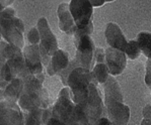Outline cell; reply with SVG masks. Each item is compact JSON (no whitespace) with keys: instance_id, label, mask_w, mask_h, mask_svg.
I'll use <instances>...</instances> for the list:
<instances>
[{"instance_id":"16","label":"cell","mask_w":151,"mask_h":125,"mask_svg":"<svg viewBox=\"0 0 151 125\" xmlns=\"http://www.w3.org/2000/svg\"><path fill=\"white\" fill-rule=\"evenodd\" d=\"M71 60L69 59V54L64 50H59L52 55V59L47 67V73L49 76H60L67 67L69 66Z\"/></svg>"},{"instance_id":"14","label":"cell","mask_w":151,"mask_h":125,"mask_svg":"<svg viewBox=\"0 0 151 125\" xmlns=\"http://www.w3.org/2000/svg\"><path fill=\"white\" fill-rule=\"evenodd\" d=\"M25 60V64L31 72L32 75H39L43 73L44 65L42 62L41 53H40V45H25L22 50Z\"/></svg>"},{"instance_id":"8","label":"cell","mask_w":151,"mask_h":125,"mask_svg":"<svg viewBox=\"0 0 151 125\" xmlns=\"http://www.w3.org/2000/svg\"><path fill=\"white\" fill-rule=\"evenodd\" d=\"M71 14L77 28L82 29L92 21L93 7L87 0H71L69 2Z\"/></svg>"},{"instance_id":"27","label":"cell","mask_w":151,"mask_h":125,"mask_svg":"<svg viewBox=\"0 0 151 125\" xmlns=\"http://www.w3.org/2000/svg\"><path fill=\"white\" fill-rule=\"evenodd\" d=\"M145 70V84L147 85V87L151 88V60L146 61Z\"/></svg>"},{"instance_id":"20","label":"cell","mask_w":151,"mask_h":125,"mask_svg":"<svg viewBox=\"0 0 151 125\" xmlns=\"http://www.w3.org/2000/svg\"><path fill=\"white\" fill-rule=\"evenodd\" d=\"M136 40L138 41L141 53L147 57L148 60H151V32L141 31L137 36Z\"/></svg>"},{"instance_id":"4","label":"cell","mask_w":151,"mask_h":125,"mask_svg":"<svg viewBox=\"0 0 151 125\" xmlns=\"http://www.w3.org/2000/svg\"><path fill=\"white\" fill-rule=\"evenodd\" d=\"M0 62H5L12 74L13 79L19 78L24 80L27 76L32 75L25 64L24 52L20 48L9 45L4 39H1Z\"/></svg>"},{"instance_id":"21","label":"cell","mask_w":151,"mask_h":125,"mask_svg":"<svg viewBox=\"0 0 151 125\" xmlns=\"http://www.w3.org/2000/svg\"><path fill=\"white\" fill-rule=\"evenodd\" d=\"M91 73L99 84H104L111 76L110 70H109L106 64H96V66L91 70Z\"/></svg>"},{"instance_id":"18","label":"cell","mask_w":151,"mask_h":125,"mask_svg":"<svg viewBox=\"0 0 151 125\" xmlns=\"http://www.w3.org/2000/svg\"><path fill=\"white\" fill-rule=\"evenodd\" d=\"M52 116V107L47 109H36L31 112L24 113L25 125H47L49 119Z\"/></svg>"},{"instance_id":"13","label":"cell","mask_w":151,"mask_h":125,"mask_svg":"<svg viewBox=\"0 0 151 125\" xmlns=\"http://www.w3.org/2000/svg\"><path fill=\"white\" fill-rule=\"evenodd\" d=\"M104 38L111 48L125 52L128 45L124 32L116 22H109L104 29Z\"/></svg>"},{"instance_id":"29","label":"cell","mask_w":151,"mask_h":125,"mask_svg":"<svg viewBox=\"0 0 151 125\" xmlns=\"http://www.w3.org/2000/svg\"><path fill=\"white\" fill-rule=\"evenodd\" d=\"M142 115H143V119L151 120V105L150 104H146V105L143 107Z\"/></svg>"},{"instance_id":"1","label":"cell","mask_w":151,"mask_h":125,"mask_svg":"<svg viewBox=\"0 0 151 125\" xmlns=\"http://www.w3.org/2000/svg\"><path fill=\"white\" fill-rule=\"evenodd\" d=\"M50 98L43 83L35 75L24 79V89L17 104L22 112L27 113L36 109H47L50 107Z\"/></svg>"},{"instance_id":"6","label":"cell","mask_w":151,"mask_h":125,"mask_svg":"<svg viewBox=\"0 0 151 125\" xmlns=\"http://www.w3.org/2000/svg\"><path fill=\"white\" fill-rule=\"evenodd\" d=\"M92 83H99L93 78L91 71L83 68H76L71 72L67 80V87L70 89L72 99L77 105L86 99L88 90Z\"/></svg>"},{"instance_id":"31","label":"cell","mask_w":151,"mask_h":125,"mask_svg":"<svg viewBox=\"0 0 151 125\" xmlns=\"http://www.w3.org/2000/svg\"><path fill=\"white\" fill-rule=\"evenodd\" d=\"M96 125H111V123L110 119L106 116H104V117H101V119L97 121Z\"/></svg>"},{"instance_id":"33","label":"cell","mask_w":151,"mask_h":125,"mask_svg":"<svg viewBox=\"0 0 151 125\" xmlns=\"http://www.w3.org/2000/svg\"><path fill=\"white\" fill-rule=\"evenodd\" d=\"M36 77L41 83H44V81H45V75H44V73H41V74H39V75H36Z\"/></svg>"},{"instance_id":"22","label":"cell","mask_w":151,"mask_h":125,"mask_svg":"<svg viewBox=\"0 0 151 125\" xmlns=\"http://www.w3.org/2000/svg\"><path fill=\"white\" fill-rule=\"evenodd\" d=\"M125 54H126L127 58L129 60H136L137 58H139V55L141 54V50L139 47V43L136 39H131V40L128 41V45L125 50Z\"/></svg>"},{"instance_id":"2","label":"cell","mask_w":151,"mask_h":125,"mask_svg":"<svg viewBox=\"0 0 151 125\" xmlns=\"http://www.w3.org/2000/svg\"><path fill=\"white\" fill-rule=\"evenodd\" d=\"M97 85L96 83H92L86 99L76 105L78 118L84 125H96L101 117L106 116L104 101Z\"/></svg>"},{"instance_id":"11","label":"cell","mask_w":151,"mask_h":125,"mask_svg":"<svg viewBox=\"0 0 151 125\" xmlns=\"http://www.w3.org/2000/svg\"><path fill=\"white\" fill-rule=\"evenodd\" d=\"M37 28L40 33L41 45L46 48L48 54L52 57L59 48H58V39L53 33L48 20L45 17H41L37 22Z\"/></svg>"},{"instance_id":"34","label":"cell","mask_w":151,"mask_h":125,"mask_svg":"<svg viewBox=\"0 0 151 125\" xmlns=\"http://www.w3.org/2000/svg\"><path fill=\"white\" fill-rule=\"evenodd\" d=\"M140 125H151V120H149V119H143L142 121H141Z\"/></svg>"},{"instance_id":"3","label":"cell","mask_w":151,"mask_h":125,"mask_svg":"<svg viewBox=\"0 0 151 125\" xmlns=\"http://www.w3.org/2000/svg\"><path fill=\"white\" fill-rule=\"evenodd\" d=\"M0 23H1L2 39L14 47L24 48V25L20 18L16 16V10L12 7H7L0 11Z\"/></svg>"},{"instance_id":"15","label":"cell","mask_w":151,"mask_h":125,"mask_svg":"<svg viewBox=\"0 0 151 125\" xmlns=\"http://www.w3.org/2000/svg\"><path fill=\"white\" fill-rule=\"evenodd\" d=\"M57 15H58V25L61 31L65 32L68 36H72L75 33L77 26L75 24V21L73 19V16L71 14L70 11V6L69 3H61L58 6L57 10Z\"/></svg>"},{"instance_id":"7","label":"cell","mask_w":151,"mask_h":125,"mask_svg":"<svg viewBox=\"0 0 151 125\" xmlns=\"http://www.w3.org/2000/svg\"><path fill=\"white\" fill-rule=\"evenodd\" d=\"M74 45L76 48V54L74 60L79 65V68L91 71L96 66L94 50L96 48L91 36H85L80 38L74 39Z\"/></svg>"},{"instance_id":"28","label":"cell","mask_w":151,"mask_h":125,"mask_svg":"<svg viewBox=\"0 0 151 125\" xmlns=\"http://www.w3.org/2000/svg\"><path fill=\"white\" fill-rule=\"evenodd\" d=\"M47 125H84V124H83L82 122H80V121L76 122V123H72V124H64V123H62V122L58 121L57 119H55L54 117L51 116V118L49 119Z\"/></svg>"},{"instance_id":"5","label":"cell","mask_w":151,"mask_h":125,"mask_svg":"<svg viewBox=\"0 0 151 125\" xmlns=\"http://www.w3.org/2000/svg\"><path fill=\"white\" fill-rule=\"evenodd\" d=\"M52 117L64 124L80 121L76 112V104L72 99L71 91L68 87H63L60 90L57 100L52 106Z\"/></svg>"},{"instance_id":"19","label":"cell","mask_w":151,"mask_h":125,"mask_svg":"<svg viewBox=\"0 0 151 125\" xmlns=\"http://www.w3.org/2000/svg\"><path fill=\"white\" fill-rule=\"evenodd\" d=\"M104 102L111 101V100H119L124 102L122 89L120 84L116 80L114 76H110L106 83L104 84Z\"/></svg>"},{"instance_id":"23","label":"cell","mask_w":151,"mask_h":125,"mask_svg":"<svg viewBox=\"0 0 151 125\" xmlns=\"http://www.w3.org/2000/svg\"><path fill=\"white\" fill-rule=\"evenodd\" d=\"M27 40H29V45H40L41 43V38L40 33L37 27H32L27 32Z\"/></svg>"},{"instance_id":"32","label":"cell","mask_w":151,"mask_h":125,"mask_svg":"<svg viewBox=\"0 0 151 125\" xmlns=\"http://www.w3.org/2000/svg\"><path fill=\"white\" fill-rule=\"evenodd\" d=\"M14 1H0V11H3L5 8L9 7V5L13 4Z\"/></svg>"},{"instance_id":"30","label":"cell","mask_w":151,"mask_h":125,"mask_svg":"<svg viewBox=\"0 0 151 125\" xmlns=\"http://www.w3.org/2000/svg\"><path fill=\"white\" fill-rule=\"evenodd\" d=\"M91 3L92 7H101V6L104 5L108 2H113V1H106V0H89Z\"/></svg>"},{"instance_id":"17","label":"cell","mask_w":151,"mask_h":125,"mask_svg":"<svg viewBox=\"0 0 151 125\" xmlns=\"http://www.w3.org/2000/svg\"><path fill=\"white\" fill-rule=\"evenodd\" d=\"M22 89H24V80L16 78L3 91H1L0 99H1V101L17 103L18 100H19L20 95H22Z\"/></svg>"},{"instance_id":"25","label":"cell","mask_w":151,"mask_h":125,"mask_svg":"<svg viewBox=\"0 0 151 125\" xmlns=\"http://www.w3.org/2000/svg\"><path fill=\"white\" fill-rule=\"evenodd\" d=\"M94 60L96 64H106V50L97 47L94 50Z\"/></svg>"},{"instance_id":"10","label":"cell","mask_w":151,"mask_h":125,"mask_svg":"<svg viewBox=\"0 0 151 125\" xmlns=\"http://www.w3.org/2000/svg\"><path fill=\"white\" fill-rule=\"evenodd\" d=\"M0 125H25L24 112L17 103L1 101Z\"/></svg>"},{"instance_id":"12","label":"cell","mask_w":151,"mask_h":125,"mask_svg":"<svg viewBox=\"0 0 151 125\" xmlns=\"http://www.w3.org/2000/svg\"><path fill=\"white\" fill-rule=\"evenodd\" d=\"M127 55L125 52L111 47L106 48V64L111 76H118L124 72L127 66Z\"/></svg>"},{"instance_id":"24","label":"cell","mask_w":151,"mask_h":125,"mask_svg":"<svg viewBox=\"0 0 151 125\" xmlns=\"http://www.w3.org/2000/svg\"><path fill=\"white\" fill-rule=\"evenodd\" d=\"M92 32H93V23H92V21H91L89 24L87 25V26H85L84 28H82V29L77 28L76 29L75 33H74V39L80 38H82V36H91Z\"/></svg>"},{"instance_id":"9","label":"cell","mask_w":151,"mask_h":125,"mask_svg":"<svg viewBox=\"0 0 151 125\" xmlns=\"http://www.w3.org/2000/svg\"><path fill=\"white\" fill-rule=\"evenodd\" d=\"M106 114L111 125H128L131 115L130 107L123 101L111 100L104 102Z\"/></svg>"},{"instance_id":"26","label":"cell","mask_w":151,"mask_h":125,"mask_svg":"<svg viewBox=\"0 0 151 125\" xmlns=\"http://www.w3.org/2000/svg\"><path fill=\"white\" fill-rule=\"evenodd\" d=\"M40 45V53H41V58H42V62H43V65H44V67H47L49 66V64H50V62H51V59H52V57H51L50 55L48 54V52L46 50V48L43 47V45Z\"/></svg>"}]
</instances>
